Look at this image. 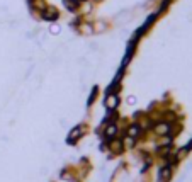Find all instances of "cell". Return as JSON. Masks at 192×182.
Segmentation results:
<instances>
[{
  "instance_id": "6da1fadb",
  "label": "cell",
  "mask_w": 192,
  "mask_h": 182,
  "mask_svg": "<svg viewBox=\"0 0 192 182\" xmlns=\"http://www.w3.org/2000/svg\"><path fill=\"white\" fill-rule=\"evenodd\" d=\"M168 131H170V124L168 123H158L155 126V133L157 134H168Z\"/></svg>"
},
{
  "instance_id": "7a4b0ae2",
  "label": "cell",
  "mask_w": 192,
  "mask_h": 182,
  "mask_svg": "<svg viewBox=\"0 0 192 182\" xmlns=\"http://www.w3.org/2000/svg\"><path fill=\"white\" fill-rule=\"evenodd\" d=\"M140 126H131V128H129L128 130V134L129 136H138V134H140Z\"/></svg>"
},
{
  "instance_id": "3957f363",
  "label": "cell",
  "mask_w": 192,
  "mask_h": 182,
  "mask_svg": "<svg viewBox=\"0 0 192 182\" xmlns=\"http://www.w3.org/2000/svg\"><path fill=\"white\" fill-rule=\"evenodd\" d=\"M107 106H109V107H116V104H117V97L116 96H112V97H107Z\"/></svg>"
},
{
  "instance_id": "277c9868",
  "label": "cell",
  "mask_w": 192,
  "mask_h": 182,
  "mask_svg": "<svg viewBox=\"0 0 192 182\" xmlns=\"http://www.w3.org/2000/svg\"><path fill=\"white\" fill-rule=\"evenodd\" d=\"M112 150H114L116 153H119L121 150H123V147H121V141H114V143H112Z\"/></svg>"
}]
</instances>
